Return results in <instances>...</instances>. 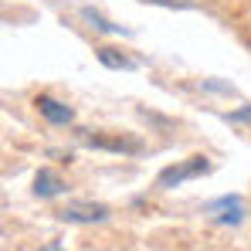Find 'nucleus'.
<instances>
[{
	"instance_id": "1",
	"label": "nucleus",
	"mask_w": 251,
	"mask_h": 251,
	"mask_svg": "<svg viewBox=\"0 0 251 251\" xmlns=\"http://www.w3.org/2000/svg\"><path fill=\"white\" fill-rule=\"evenodd\" d=\"M204 173H210V160L197 153V156H190V160H183V163L167 167L160 176H156V187L173 190V187H180V183H187V180H197V176H204Z\"/></svg>"
},
{
	"instance_id": "2",
	"label": "nucleus",
	"mask_w": 251,
	"mask_h": 251,
	"mask_svg": "<svg viewBox=\"0 0 251 251\" xmlns=\"http://www.w3.org/2000/svg\"><path fill=\"white\" fill-rule=\"evenodd\" d=\"M109 214H112V210L105 207V204H95V201H75V204H68V207L58 210V221H65V224H105Z\"/></svg>"
},
{
	"instance_id": "3",
	"label": "nucleus",
	"mask_w": 251,
	"mask_h": 251,
	"mask_svg": "<svg viewBox=\"0 0 251 251\" xmlns=\"http://www.w3.org/2000/svg\"><path fill=\"white\" fill-rule=\"evenodd\" d=\"M34 109H38L51 126H72L75 123V109L65 105V102H58L54 95H38V99H34Z\"/></svg>"
},
{
	"instance_id": "4",
	"label": "nucleus",
	"mask_w": 251,
	"mask_h": 251,
	"mask_svg": "<svg viewBox=\"0 0 251 251\" xmlns=\"http://www.w3.org/2000/svg\"><path fill=\"white\" fill-rule=\"evenodd\" d=\"M65 190H68V183H65L58 173H51V170H38V173H34V197L51 201V197H61Z\"/></svg>"
},
{
	"instance_id": "5",
	"label": "nucleus",
	"mask_w": 251,
	"mask_h": 251,
	"mask_svg": "<svg viewBox=\"0 0 251 251\" xmlns=\"http://www.w3.org/2000/svg\"><path fill=\"white\" fill-rule=\"evenodd\" d=\"M85 143L92 150H109V153H143V143L139 139H109V136H85Z\"/></svg>"
},
{
	"instance_id": "6",
	"label": "nucleus",
	"mask_w": 251,
	"mask_h": 251,
	"mask_svg": "<svg viewBox=\"0 0 251 251\" xmlns=\"http://www.w3.org/2000/svg\"><path fill=\"white\" fill-rule=\"evenodd\" d=\"M95 58H99L105 68H116V72H123V68H136L132 58H126L119 48H109V44H105V48H95Z\"/></svg>"
},
{
	"instance_id": "7",
	"label": "nucleus",
	"mask_w": 251,
	"mask_h": 251,
	"mask_svg": "<svg viewBox=\"0 0 251 251\" xmlns=\"http://www.w3.org/2000/svg\"><path fill=\"white\" fill-rule=\"evenodd\" d=\"M82 17L88 21V24H92V27H95V31H102V34H126L119 24H112L109 17H102L95 7H82Z\"/></svg>"
},
{
	"instance_id": "8",
	"label": "nucleus",
	"mask_w": 251,
	"mask_h": 251,
	"mask_svg": "<svg viewBox=\"0 0 251 251\" xmlns=\"http://www.w3.org/2000/svg\"><path fill=\"white\" fill-rule=\"evenodd\" d=\"M227 207H241V197H238V194H224V197H214L210 204H204L207 214H214V210H227Z\"/></svg>"
},
{
	"instance_id": "9",
	"label": "nucleus",
	"mask_w": 251,
	"mask_h": 251,
	"mask_svg": "<svg viewBox=\"0 0 251 251\" xmlns=\"http://www.w3.org/2000/svg\"><path fill=\"white\" fill-rule=\"evenodd\" d=\"M241 221H245V210L241 207H227L224 214L214 217V224H241Z\"/></svg>"
},
{
	"instance_id": "10",
	"label": "nucleus",
	"mask_w": 251,
	"mask_h": 251,
	"mask_svg": "<svg viewBox=\"0 0 251 251\" xmlns=\"http://www.w3.org/2000/svg\"><path fill=\"white\" fill-rule=\"evenodd\" d=\"M224 123H234V126H241V123H251V105H241V109H234V112H227V116H224Z\"/></svg>"
},
{
	"instance_id": "11",
	"label": "nucleus",
	"mask_w": 251,
	"mask_h": 251,
	"mask_svg": "<svg viewBox=\"0 0 251 251\" xmlns=\"http://www.w3.org/2000/svg\"><path fill=\"white\" fill-rule=\"evenodd\" d=\"M146 3H160V7H176V10H190V7H197V0H146Z\"/></svg>"
},
{
	"instance_id": "12",
	"label": "nucleus",
	"mask_w": 251,
	"mask_h": 251,
	"mask_svg": "<svg viewBox=\"0 0 251 251\" xmlns=\"http://www.w3.org/2000/svg\"><path fill=\"white\" fill-rule=\"evenodd\" d=\"M204 88H207V92H221V95H231V92H234L231 85H224V82H204Z\"/></svg>"
},
{
	"instance_id": "13",
	"label": "nucleus",
	"mask_w": 251,
	"mask_h": 251,
	"mask_svg": "<svg viewBox=\"0 0 251 251\" xmlns=\"http://www.w3.org/2000/svg\"><path fill=\"white\" fill-rule=\"evenodd\" d=\"M41 251H61V248H58V245H51V248H41Z\"/></svg>"
}]
</instances>
